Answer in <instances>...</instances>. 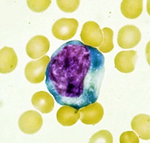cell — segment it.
Here are the masks:
<instances>
[{"instance_id":"2e32d148","label":"cell","mask_w":150,"mask_h":143,"mask_svg":"<svg viewBox=\"0 0 150 143\" xmlns=\"http://www.w3.org/2000/svg\"><path fill=\"white\" fill-rule=\"evenodd\" d=\"M90 143H113V136L111 133L103 130L95 133L89 141Z\"/></svg>"},{"instance_id":"ba28073f","label":"cell","mask_w":150,"mask_h":143,"mask_svg":"<svg viewBox=\"0 0 150 143\" xmlns=\"http://www.w3.org/2000/svg\"><path fill=\"white\" fill-rule=\"evenodd\" d=\"M80 120L83 124L95 125L101 121L104 116V109L98 103H93L80 109Z\"/></svg>"},{"instance_id":"30bf717a","label":"cell","mask_w":150,"mask_h":143,"mask_svg":"<svg viewBox=\"0 0 150 143\" xmlns=\"http://www.w3.org/2000/svg\"><path fill=\"white\" fill-rule=\"evenodd\" d=\"M0 72L8 74L15 69L18 63V58L13 49L4 47L0 51Z\"/></svg>"},{"instance_id":"ac0fdd59","label":"cell","mask_w":150,"mask_h":143,"mask_svg":"<svg viewBox=\"0 0 150 143\" xmlns=\"http://www.w3.org/2000/svg\"><path fill=\"white\" fill-rule=\"evenodd\" d=\"M51 1H27L29 8L35 12H43L46 10L51 4Z\"/></svg>"},{"instance_id":"5bb4252c","label":"cell","mask_w":150,"mask_h":143,"mask_svg":"<svg viewBox=\"0 0 150 143\" xmlns=\"http://www.w3.org/2000/svg\"><path fill=\"white\" fill-rule=\"evenodd\" d=\"M121 11L127 18H137L142 12L143 1H123L121 4Z\"/></svg>"},{"instance_id":"5b68a950","label":"cell","mask_w":150,"mask_h":143,"mask_svg":"<svg viewBox=\"0 0 150 143\" xmlns=\"http://www.w3.org/2000/svg\"><path fill=\"white\" fill-rule=\"evenodd\" d=\"M80 36L84 44L93 48L101 45L104 37L99 25L93 21L87 22L83 25Z\"/></svg>"},{"instance_id":"8992f818","label":"cell","mask_w":150,"mask_h":143,"mask_svg":"<svg viewBox=\"0 0 150 143\" xmlns=\"http://www.w3.org/2000/svg\"><path fill=\"white\" fill-rule=\"evenodd\" d=\"M141 38V32L137 27L133 25H127L119 31L117 43L122 48L132 49L139 44Z\"/></svg>"},{"instance_id":"e0dca14e","label":"cell","mask_w":150,"mask_h":143,"mask_svg":"<svg viewBox=\"0 0 150 143\" xmlns=\"http://www.w3.org/2000/svg\"><path fill=\"white\" fill-rule=\"evenodd\" d=\"M57 6L65 12L71 13L76 11L80 5V1H57Z\"/></svg>"},{"instance_id":"6da1fadb","label":"cell","mask_w":150,"mask_h":143,"mask_svg":"<svg viewBox=\"0 0 150 143\" xmlns=\"http://www.w3.org/2000/svg\"><path fill=\"white\" fill-rule=\"evenodd\" d=\"M105 72L102 53L80 41H70L52 56L45 82L59 104L79 110L97 101Z\"/></svg>"},{"instance_id":"9c48e42d","label":"cell","mask_w":150,"mask_h":143,"mask_svg":"<svg viewBox=\"0 0 150 143\" xmlns=\"http://www.w3.org/2000/svg\"><path fill=\"white\" fill-rule=\"evenodd\" d=\"M137 58V53L135 51H120L114 59L115 68L123 73H132L134 70Z\"/></svg>"},{"instance_id":"3957f363","label":"cell","mask_w":150,"mask_h":143,"mask_svg":"<svg viewBox=\"0 0 150 143\" xmlns=\"http://www.w3.org/2000/svg\"><path fill=\"white\" fill-rule=\"evenodd\" d=\"M78 26V22L75 19L62 18L53 25L52 31L56 38L61 40H67L76 35Z\"/></svg>"},{"instance_id":"7a4b0ae2","label":"cell","mask_w":150,"mask_h":143,"mask_svg":"<svg viewBox=\"0 0 150 143\" xmlns=\"http://www.w3.org/2000/svg\"><path fill=\"white\" fill-rule=\"evenodd\" d=\"M50 60V57L45 56L38 60L28 63L25 70V75L27 80L33 84L40 83L43 81Z\"/></svg>"},{"instance_id":"7c38bea8","label":"cell","mask_w":150,"mask_h":143,"mask_svg":"<svg viewBox=\"0 0 150 143\" xmlns=\"http://www.w3.org/2000/svg\"><path fill=\"white\" fill-rule=\"evenodd\" d=\"M57 118L59 124L65 127L75 125L80 119L79 109L69 106H63L57 112Z\"/></svg>"},{"instance_id":"d6986e66","label":"cell","mask_w":150,"mask_h":143,"mask_svg":"<svg viewBox=\"0 0 150 143\" xmlns=\"http://www.w3.org/2000/svg\"><path fill=\"white\" fill-rule=\"evenodd\" d=\"M121 143H138L139 140L137 134L134 131H128L123 133L120 137Z\"/></svg>"},{"instance_id":"277c9868","label":"cell","mask_w":150,"mask_h":143,"mask_svg":"<svg viewBox=\"0 0 150 143\" xmlns=\"http://www.w3.org/2000/svg\"><path fill=\"white\" fill-rule=\"evenodd\" d=\"M42 125V116L38 112L33 110H29L23 113L18 121V125L21 131L27 134L38 132Z\"/></svg>"},{"instance_id":"52a82bcc","label":"cell","mask_w":150,"mask_h":143,"mask_svg":"<svg viewBox=\"0 0 150 143\" xmlns=\"http://www.w3.org/2000/svg\"><path fill=\"white\" fill-rule=\"evenodd\" d=\"M50 44L47 38L37 35L29 41L26 46V53L32 59H38L45 55L49 50Z\"/></svg>"},{"instance_id":"9a60e30c","label":"cell","mask_w":150,"mask_h":143,"mask_svg":"<svg viewBox=\"0 0 150 143\" xmlns=\"http://www.w3.org/2000/svg\"><path fill=\"white\" fill-rule=\"evenodd\" d=\"M103 40L99 48V51L103 53H110L114 48L113 42V32L111 29L105 27L103 29Z\"/></svg>"},{"instance_id":"8fae6325","label":"cell","mask_w":150,"mask_h":143,"mask_svg":"<svg viewBox=\"0 0 150 143\" xmlns=\"http://www.w3.org/2000/svg\"><path fill=\"white\" fill-rule=\"evenodd\" d=\"M32 103L35 108L43 114L51 112L54 108L53 97L45 91L35 93L32 97Z\"/></svg>"},{"instance_id":"4fadbf2b","label":"cell","mask_w":150,"mask_h":143,"mask_svg":"<svg viewBox=\"0 0 150 143\" xmlns=\"http://www.w3.org/2000/svg\"><path fill=\"white\" fill-rule=\"evenodd\" d=\"M150 116L147 115L139 114L133 118L131 123L132 130L142 140L150 139Z\"/></svg>"}]
</instances>
